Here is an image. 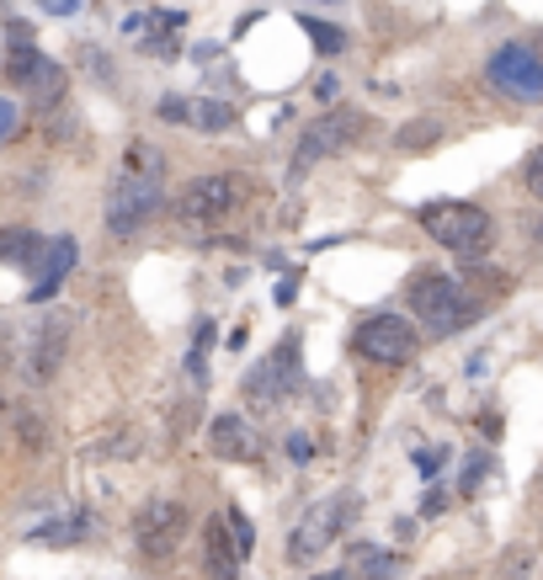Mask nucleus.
Returning <instances> with one entry per match:
<instances>
[{"instance_id": "23", "label": "nucleus", "mask_w": 543, "mask_h": 580, "mask_svg": "<svg viewBox=\"0 0 543 580\" xmlns=\"http://www.w3.org/2000/svg\"><path fill=\"white\" fill-rule=\"evenodd\" d=\"M437 139V123H411V128H400V150H426Z\"/></svg>"}, {"instance_id": "3", "label": "nucleus", "mask_w": 543, "mask_h": 580, "mask_svg": "<svg viewBox=\"0 0 543 580\" xmlns=\"http://www.w3.org/2000/svg\"><path fill=\"white\" fill-rule=\"evenodd\" d=\"M421 224H426V235L437 246L459 250V256H474V250L491 246V213L474 203H426Z\"/></svg>"}, {"instance_id": "17", "label": "nucleus", "mask_w": 543, "mask_h": 580, "mask_svg": "<svg viewBox=\"0 0 543 580\" xmlns=\"http://www.w3.org/2000/svg\"><path fill=\"white\" fill-rule=\"evenodd\" d=\"M38 64H43V54L33 48V43H11V64H5V75L16 85H27L33 75H38Z\"/></svg>"}, {"instance_id": "5", "label": "nucleus", "mask_w": 543, "mask_h": 580, "mask_svg": "<svg viewBox=\"0 0 543 580\" xmlns=\"http://www.w3.org/2000/svg\"><path fill=\"white\" fill-rule=\"evenodd\" d=\"M166 203V192L150 181V176H123L118 187H113V203H107V229L113 235H139L155 213Z\"/></svg>"}, {"instance_id": "25", "label": "nucleus", "mask_w": 543, "mask_h": 580, "mask_svg": "<svg viewBox=\"0 0 543 580\" xmlns=\"http://www.w3.org/2000/svg\"><path fill=\"white\" fill-rule=\"evenodd\" d=\"M213 346V325H198V341H192V357H187V368H192V378L203 383V352Z\"/></svg>"}, {"instance_id": "16", "label": "nucleus", "mask_w": 543, "mask_h": 580, "mask_svg": "<svg viewBox=\"0 0 543 580\" xmlns=\"http://www.w3.org/2000/svg\"><path fill=\"white\" fill-rule=\"evenodd\" d=\"M27 85H33V107H54V102L64 96V70L43 59V64H38V75H33Z\"/></svg>"}, {"instance_id": "26", "label": "nucleus", "mask_w": 543, "mask_h": 580, "mask_svg": "<svg viewBox=\"0 0 543 580\" xmlns=\"http://www.w3.org/2000/svg\"><path fill=\"white\" fill-rule=\"evenodd\" d=\"M38 5L48 16H75V11H81V0H38Z\"/></svg>"}, {"instance_id": "20", "label": "nucleus", "mask_w": 543, "mask_h": 580, "mask_svg": "<svg viewBox=\"0 0 543 580\" xmlns=\"http://www.w3.org/2000/svg\"><path fill=\"white\" fill-rule=\"evenodd\" d=\"M33 538H43V543H70V538H85V517H59V528H38Z\"/></svg>"}, {"instance_id": "30", "label": "nucleus", "mask_w": 543, "mask_h": 580, "mask_svg": "<svg viewBox=\"0 0 543 580\" xmlns=\"http://www.w3.org/2000/svg\"><path fill=\"white\" fill-rule=\"evenodd\" d=\"M421 463V474H437V463H442V453H416Z\"/></svg>"}, {"instance_id": "22", "label": "nucleus", "mask_w": 543, "mask_h": 580, "mask_svg": "<svg viewBox=\"0 0 543 580\" xmlns=\"http://www.w3.org/2000/svg\"><path fill=\"white\" fill-rule=\"evenodd\" d=\"M224 528L235 533V548H240V554H251V548H256V528L246 522V511H229V517H224Z\"/></svg>"}, {"instance_id": "29", "label": "nucleus", "mask_w": 543, "mask_h": 580, "mask_svg": "<svg viewBox=\"0 0 543 580\" xmlns=\"http://www.w3.org/2000/svg\"><path fill=\"white\" fill-rule=\"evenodd\" d=\"M288 453H293V458H298V463H304V458L315 453V448H309V442H304V437H288Z\"/></svg>"}, {"instance_id": "14", "label": "nucleus", "mask_w": 543, "mask_h": 580, "mask_svg": "<svg viewBox=\"0 0 543 580\" xmlns=\"http://www.w3.org/2000/svg\"><path fill=\"white\" fill-rule=\"evenodd\" d=\"M209 442H213V453H224V458H251L256 453V437L246 431V421H240V415H219Z\"/></svg>"}, {"instance_id": "4", "label": "nucleus", "mask_w": 543, "mask_h": 580, "mask_svg": "<svg viewBox=\"0 0 543 580\" xmlns=\"http://www.w3.org/2000/svg\"><path fill=\"white\" fill-rule=\"evenodd\" d=\"M181 538H187V506L181 500H150L133 522V543H139L144 559H170Z\"/></svg>"}, {"instance_id": "7", "label": "nucleus", "mask_w": 543, "mask_h": 580, "mask_svg": "<svg viewBox=\"0 0 543 580\" xmlns=\"http://www.w3.org/2000/svg\"><path fill=\"white\" fill-rule=\"evenodd\" d=\"M352 352H363L368 363H405L416 352V325L400 320V315H374V320L357 325Z\"/></svg>"}, {"instance_id": "13", "label": "nucleus", "mask_w": 543, "mask_h": 580, "mask_svg": "<svg viewBox=\"0 0 543 580\" xmlns=\"http://www.w3.org/2000/svg\"><path fill=\"white\" fill-rule=\"evenodd\" d=\"M203 570H209V580H240V548L229 543V528H224V522H209Z\"/></svg>"}, {"instance_id": "8", "label": "nucleus", "mask_w": 543, "mask_h": 580, "mask_svg": "<svg viewBox=\"0 0 543 580\" xmlns=\"http://www.w3.org/2000/svg\"><path fill=\"white\" fill-rule=\"evenodd\" d=\"M357 511V500L352 496H341V500H320L298 528H293V538H288V554L293 559H315V554H326L331 548V538L346 528V517Z\"/></svg>"}, {"instance_id": "18", "label": "nucleus", "mask_w": 543, "mask_h": 580, "mask_svg": "<svg viewBox=\"0 0 543 580\" xmlns=\"http://www.w3.org/2000/svg\"><path fill=\"white\" fill-rule=\"evenodd\" d=\"M0 256L27 267V261L38 256V235H33V229H5V235H0Z\"/></svg>"}, {"instance_id": "6", "label": "nucleus", "mask_w": 543, "mask_h": 580, "mask_svg": "<svg viewBox=\"0 0 543 580\" xmlns=\"http://www.w3.org/2000/svg\"><path fill=\"white\" fill-rule=\"evenodd\" d=\"M491 81L501 85L511 102H543V54L522 48V43H506L491 54Z\"/></svg>"}, {"instance_id": "34", "label": "nucleus", "mask_w": 543, "mask_h": 580, "mask_svg": "<svg viewBox=\"0 0 543 580\" xmlns=\"http://www.w3.org/2000/svg\"><path fill=\"white\" fill-rule=\"evenodd\" d=\"M0 5H5V0H0Z\"/></svg>"}, {"instance_id": "15", "label": "nucleus", "mask_w": 543, "mask_h": 580, "mask_svg": "<svg viewBox=\"0 0 543 580\" xmlns=\"http://www.w3.org/2000/svg\"><path fill=\"white\" fill-rule=\"evenodd\" d=\"M400 570V559L389 548H374V543H357L352 548V580H389Z\"/></svg>"}, {"instance_id": "12", "label": "nucleus", "mask_w": 543, "mask_h": 580, "mask_svg": "<svg viewBox=\"0 0 543 580\" xmlns=\"http://www.w3.org/2000/svg\"><path fill=\"white\" fill-rule=\"evenodd\" d=\"M38 267H43V272H38V283H33V304L54 298V293H59V283L70 277V267H75V240H70V235H59L54 246L43 250Z\"/></svg>"}, {"instance_id": "32", "label": "nucleus", "mask_w": 543, "mask_h": 580, "mask_svg": "<svg viewBox=\"0 0 543 580\" xmlns=\"http://www.w3.org/2000/svg\"><path fill=\"white\" fill-rule=\"evenodd\" d=\"M315 580H352V570H335V576H315Z\"/></svg>"}, {"instance_id": "28", "label": "nucleus", "mask_w": 543, "mask_h": 580, "mask_svg": "<svg viewBox=\"0 0 543 580\" xmlns=\"http://www.w3.org/2000/svg\"><path fill=\"white\" fill-rule=\"evenodd\" d=\"M11 128H16V107L0 96V139H11Z\"/></svg>"}, {"instance_id": "1", "label": "nucleus", "mask_w": 543, "mask_h": 580, "mask_svg": "<svg viewBox=\"0 0 543 580\" xmlns=\"http://www.w3.org/2000/svg\"><path fill=\"white\" fill-rule=\"evenodd\" d=\"M411 309H416L421 331H432V335H453L480 315V304L453 277H442V272H421L416 283H411Z\"/></svg>"}, {"instance_id": "9", "label": "nucleus", "mask_w": 543, "mask_h": 580, "mask_svg": "<svg viewBox=\"0 0 543 580\" xmlns=\"http://www.w3.org/2000/svg\"><path fill=\"white\" fill-rule=\"evenodd\" d=\"M293 378H298V341L288 335V341H278V352H267L246 374V394H256L261 405H278L293 389Z\"/></svg>"}, {"instance_id": "19", "label": "nucleus", "mask_w": 543, "mask_h": 580, "mask_svg": "<svg viewBox=\"0 0 543 580\" xmlns=\"http://www.w3.org/2000/svg\"><path fill=\"white\" fill-rule=\"evenodd\" d=\"M304 33L315 38V48H320L326 59H335V54L346 48V33H341V27H331V22H304Z\"/></svg>"}, {"instance_id": "10", "label": "nucleus", "mask_w": 543, "mask_h": 580, "mask_svg": "<svg viewBox=\"0 0 543 580\" xmlns=\"http://www.w3.org/2000/svg\"><path fill=\"white\" fill-rule=\"evenodd\" d=\"M357 133H363V118H357V113H331V118L309 123L298 155H293V170H304V166H315V161H326V155H335V150H346Z\"/></svg>"}, {"instance_id": "11", "label": "nucleus", "mask_w": 543, "mask_h": 580, "mask_svg": "<svg viewBox=\"0 0 543 580\" xmlns=\"http://www.w3.org/2000/svg\"><path fill=\"white\" fill-rule=\"evenodd\" d=\"M64 341H70V315L54 309L43 320V335H38V352H33V378H54L59 363H64Z\"/></svg>"}, {"instance_id": "24", "label": "nucleus", "mask_w": 543, "mask_h": 580, "mask_svg": "<svg viewBox=\"0 0 543 580\" xmlns=\"http://www.w3.org/2000/svg\"><path fill=\"white\" fill-rule=\"evenodd\" d=\"M522 187H528V192L543 203V144L528 155V166H522Z\"/></svg>"}, {"instance_id": "21", "label": "nucleus", "mask_w": 543, "mask_h": 580, "mask_svg": "<svg viewBox=\"0 0 543 580\" xmlns=\"http://www.w3.org/2000/svg\"><path fill=\"white\" fill-rule=\"evenodd\" d=\"M203 128H229L235 123V107L229 102H198V113H192Z\"/></svg>"}, {"instance_id": "2", "label": "nucleus", "mask_w": 543, "mask_h": 580, "mask_svg": "<svg viewBox=\"0 0 543 580\" xmlns=\"http://www.w3.org/2000/svg\"><path fill=\"white\" fill-rule=\"evenodd\" d=\"M246 176H198L187 181V192L176 198V218L187 229H219L235 218V208L246 203Z\"/></svg>"}, {"instance_id": "27", "label": "nucleus", "mask_w": 543, "mask_h": 580, "mask_svg": "<svg viewBox=\"0 0 543 580\" xmlns=\"http://www.w3.org/2000/svg\"><path fill=\"white\" fill-rule=\"evenodd\" d=\"M161 118L181 123V118H192V113H187V102H176V96H170V102H161Z\"/></svg>"}, {"instance_id": "31", "label": "nucleus", "mask_w": 543, "mask_h": 580, "mask_svg": "<svg viewBox=\"0 0 543 580\" xmlns=\"http://www.w3.org/2000/svg\"><path fill=\"white\" fill-rule=\"evenodd\" d=\"M5 363H11V331L0 325V368H5Z\"/></svg>"}, {"instance_id": "33", "label": "nucleus", "mask_w": 543, "mask_h": 580, "mask_svg": "<svg viewBox=\"0 0 543 580\" xmlns=\"http://www.w3.org/2000/svg\"><path fill=\"white\" fill-rule=\"evenodd\" d=\"M0 415H5V394H0Z\"/></svg>"}]
</instances>
